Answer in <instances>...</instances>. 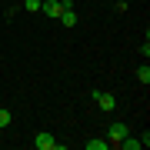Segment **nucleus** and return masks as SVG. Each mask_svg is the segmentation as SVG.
I'll return each instance as SVG.
<instances>
[{
    "label": "nucleus",
    "mask_w": 150,
    "mask_h": 150,
    "mask_svg": "<svg viewBox=\"0 0 150 150\" xmlns=\"http://www.w3.org/2000/svg\"><path fill=\"white\" fill-rule=\"evenodd\" d=\"M67 7H74V4H70V0H43V4H40V10L47 13V17H60Z\"/></svg>",
    "instance_id": "1"
},
{
    "label": "nucleus",
    "mask_w": 150,
    "mask_h": 150,
    "mask_svg": "<svg viewBox=\"0 0 150 150\" xmlns=\"http://www.w3.org/2000/svg\"><path fill=\"white\" fill-rule=\"evenodd\" d=\"M90 97H93V100L97 103H100V110H117V97H113V93H103V90H90Z\"/></svg>",
    "instance_id": "2"
},
{
    "label": "nucleus",
    "mask_w": 150,
    "mask_h": 150,
    "mask_svg": "<svg viewBox=\"0 0 150 150\" xmlns=\"http://www.w3.org/2000/svg\"><path fill=\"white\" fill-rule=\"evenodd\" d=\"M33 144H37V150H60V140H57L54 134H47V130H40Z\"/></svg>",
    "instance_id": "3"
},
{
    "label": "nucleus",
    "mask_w": 150,
    "mask_h": 150,
    "mask_svg": "<svg viewBox=\"0 0 150 150\" xmlns=\"http://www.w3.org/2000/svg\"><path fill=\"white\" fill-rule=\"evenodd\" d=\"M130 130H127V123H113L110 127V134H107V140H110V147H120V140L127 137Z\"/></svg>",
    "instance_id": "4"
},
{
    "label": "nucleus",
    "mask_w": 150,
    "mask_h": 150,
    "mask_svg": "<svg viewBox=\"0 0 150 150\" xmlns=\"http://www.w3.org/2000/svg\"><path fill=\"white\" fill-rule=\"evenodd\" d=\"M57 20H64V27H74V23H77V13H74V7H67V10L57 17Z\"/></svg>",
    "instance_id": "5"
},
{
    "label": "nucleus",
    "mask_w": 150,
    "mask_h": 150,
    "mask_svg": "<svg viewBox=\"0 0 150 150\" xmlns=\"http://www.w3.org/2000/svg\"><path fill=\"white\" fill-rule=\"evenodd\" d=\"M120 147H123V150H140V147H144V140H130V134H127V137L120 140Z\"/></svg>",
    "instance_id": "6"
},
{
    "label": "nucleus",
    "mask_w": 150,
    "mask_h": 150,
    "mask_svg": "<svg viewBox=\"0 0 150 150\" xmlns=\"http://www.w3.org/2000/svg\"><path fill=\"white\" fill-rule=\"evenodd\" d=\"M87 150H110V140H87Z\"/></svg>",
    "instance_id": "7"
},
{
    "label": "nucleus",
    "mask_w": 150,
    "mask_h": 150,
    "mask_svg": "<svg viewBox=\"0 0 150 150\" xmlns=\"http://www.w3.org/2000/svg\"><path fill=\"white\" fill-rule=\"evenodd\" d=\"M137 77H140V83H144V87H147V83H150V67L144 64V67H140V70H137Z\"/></svg>",
    "instance_id": "8"
},
{
    "label": "nucleus",
    "mask_w": 150,
    "mask_h": 150,
    "mask_svg": "<svg viewBox=\"0 0 150 150\" xmlns=\"http://www.w3.org/2000/svg\"><path fill=\"white\" fill-rule=\"evenodd\" d=\"M40 4H43V0H23V10H30V13H37V10H40Z\"/></svg>",
    "instance_id": "9"
},
{
    "label": "nucleus",
    "mask_w": 150,
    "mask_h": 150,
    "mask_svg": "<svg viewBox=\"0 0 150 150\" xmlns=\"http://www.w3.org/2000/svg\"><path fill=\"white\" fill-rule=\"evenodd\" d=\"M0 127H4V130L10 127V110H0Z\"/></svg>",
    "instance_id": "10"
},
{
    "label": "nucleus",
    "mask_w": 150,
    "mask_h": 150,
    "mask_svg": "<svg viewBox=\"0 0 150 150\" xmlns=\"http://www.w3.org/2000/svg\"><path fill=\"white\" fill-rule=\"evenodd\" d=\"M0 137H4V127H0Z\"/></svg>",
    "instance_id": "11"
}]
</instances>
